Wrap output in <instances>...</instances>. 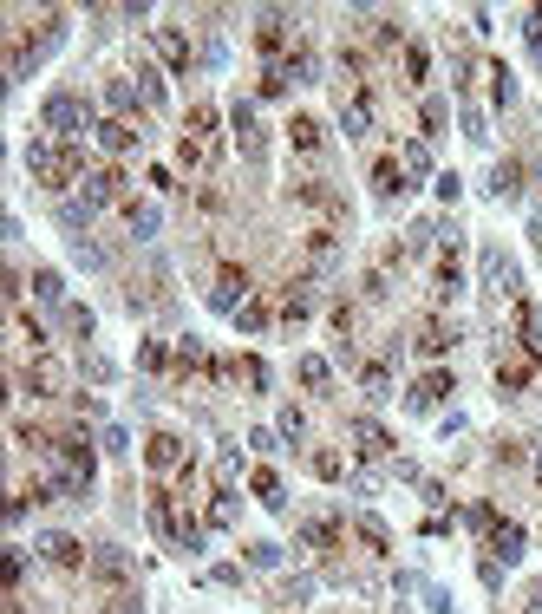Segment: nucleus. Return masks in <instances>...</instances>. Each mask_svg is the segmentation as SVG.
Masks as SVG:
<instances>
[{
    "label": "nucleus",
    "mask_w": 542,
    "mask_h": 614,
    "mask_svg": "<svg viewBox=\"0 0 542 614\" xmlns=\"http://www.w3.org/2000/svg\"><path fill=\"white\" fill-rule=\"evenodd\" d=\"M27 164H33V177H40L46 190H66V183L85 170V151H72V144H33Z\"/></svg>",
    "instance_id": "1"
},
{
    "label": "nucleus",
    "mask_w": 542,
    "mask_h": 614,
    "mask_svg": "<svg viewBox=\"0 0 542 614\" xmlns=\"http://www.w3.org/2000/svg\"><path fill=\"white\" fill-rule=\"evenodd\" d=\"M7 347H14V360H46V353H53V327H46L33 307H14V314H7Z\"/></svg>",
    "instance_id": "2"
},
{
    "label": "nucleus",
    "mask_w": 542,
    "mask_h": 614,
    "mask_svg": "<svg viewBox=\"0 0 542 614\" xmlns=\"http://www.w3.org/2000/svg\"><path fill=\"white\" fill-rule=\"evenodd\" d=\"M53 458H59V471H72V477H92V464H98V445L79 432V425H59V438H53Z\"/></svg>",
    "instance_id": "3"
},
{
    "label": "nucleus",
    "mask_w": 542,
    "mask_h": 614,
    "mask_svg": "<svg viewBox=\"0 0 542 614\" xmlns=\"http://www.w3.org/2000/svg\"><path fill=\"white\" fill-rule=\"evenodd\" d=\"M242 301H249V268H242V262H223V268H216V281H209V307L236 321Z\"/></svg>",
    "instance_id": "4"
},
{
    "label": "nucleus",
    "mask_w": 542,
    "mask_h": 614,
    "mask_svg": "<svg viewBox=\"0 0 542 614\" xmlns=\"http://www.w3.org/2000/svg\"><path fill=\"white\" fill-rule=\"evenodd\" d=\"M79 203H85V210H112V203H125V170H118V164L92 170L85 190H79Z\"/></svg>",
    "instance_id": "5"
},
{
    "label": "nucleus",
    "mask_w": 542,
    "mask_h": 614,
    "mask_svg": "<svg viewBox=\"0 0 542 614\" xmlns=\"http://www.w3.org/2000/svg\"><path fill=\"white\" fill-rule=\"evenodd\" d=\"M288 27H294V20H288V14H262V20H255V53H262V59H268V66H275V59H288V53H294V40H288Z\"/></svg>",
    "instance_id": "6"
},
{
    "label": "nucleus",
    "mask_w": 542,
    "mask_h": 614,
    "mask_svg": "<svg viewBox=\"0 0 542 614\" xmlns=\"http://www.w3.org/2000/svg\"><path fill=\"white\" fill-rule=\"evenodd\" d=\"M46 131H59V144H66L72 138V131H85V105H79V98H72V92H53V98H46Z\"/></svg>",
    "instance_id": "7"
},
{
    "label": "nucleus",
    "mask_w": 542,
    "mask_h": 614,
    "mask_svg": "<svg viewBox=\"0 0 542 614\" xmlns=\"http://www.w3.org/2000/svg\"><path fill=\"white\" fill-rule=\"evenodd\" d=\"M451 347H458V327H451L445 314H425V321H418V360H445Z\"/></svg>",
    "instance_id": "8"
},
{
    "label": "nucleus",
    "mask_w": 542,
    "mask_h": 614,
    "mask_svg": "<svg viewBox=\"0 0 542 614\" xmlns=\"http://www.w3.org/2000/svg\"><path fill=\"white\" fill-rule=\"evenodd\" d=\"M183 138H196V144H209V151H223V112H216V105H190V112H183Z\"/></svg>",
    "instance_id": "9"
},
{
    "label": "nucleus",
    "mask_w": 542,
    "mask_h": 614,
    "mask_svg": "<svg viewBox=\"0 0 542 614\" xmlns=\"http://www.w3.org/2000/svg\"><path fill=\"white\" fill-rule=\"evenodd\" d=\"M451 386H458V379H451V366H431V373L405 392V412H431L438 399H451Z\"/></svg>",
    "instance_id": "10"
},
{
    "label": "nucleus",
    "mask_w": 542,
    "mask_h": 614,
    "mask_svg": "<svg viewBox=\"0 0 542 614\" xmlns=\"http://www.w3.org/2000/svg\"><path fill=\"white\" fill-rule=\"evenodd\" d=\"M40 562H53V569H79V562H92V556H85V543H79V536L46 530V536H40Z\"/></svg>",
    "instance_id": "11"
},
{
    "label": "nucleus",
    "mask_w": 542,
    "mask_h": 614,
    "mask_svg": "<svg viewBox=\"0 0 542 614\" xmlns=\"http://www.w3.org/2000/svg\"><path fill=\"white\" fill-rule=\"evenodd\" d=\"M144 458H151V471H183V464H190V445H183L177 432H151Z\"/></svg>",
    "instance_id": "12"
},
{
    "label": "nucleus",
    "mask_w": 542,
    "mask_h": 614,
    "mask_svg": "<svg viewBox=\"0 0 542 614\" xmlns=\"http://www.w3.org/2000/svg\"><path fill=\"white\" fill-rule=\"evenodd\" d=\"M98 151L105 157H131L138 151V125H131V118H98Z\"/></svg>",
    "instance_id": "13"
},
{
    "label": "nucleus",
    "mask_w": 542,
    "mask_h": 614,
    "mask_svg": "<svg viewBox=\"0 0 542 614\" xmlns=\"http://www.w3.org/2000/svg\"><path fill=\"white\" fill-rule=\"evenodd\" d=\"M288 144H294L301 157H320V151H327V131H320V118H314V112H294V118H288Z\"/></svg>",
    "instance_id": "14"
},
{
    "label": "nucleus",
    "mask_w": 542,
    "mask_h": 614,
    "mask_svg": "<svg viewBox=\"0 0 542 614\" xmlns=\"http://www.w3.org/2000/svg\"><path fill=\"white\" fill-rule=\"evenodd\" d=\"M294 203H301V210H314V216H334V223H340V190H334V183H294Z\"/></svg>",
    "instance_id": "15"
},
{
    "label": "nucleus",
    "mask_w": 542,
    "mask_h": 614,
    "mask_svg": "<svg viewBox=\"0 0 542 614\" xmlns=\"http://www.w3.org/2000/svg\"><path fill=\"white\" fill-rule=\"evenodd\" d=\"M92 575H98L105 588H125V575H131L125 549H118V543H98V549H92Z\"/></svg>",
    "instance_id": "16"
},
{
    "label": "nucleus",
    "mask_w": 542,
    "mask_h": 614,
    "mask_svg": "<svg viewBox=\"0 0 542 614\" xmlns=\"http://www.w3.org/2000/svg\"><path fill=\"white\" fill-rule=\"evenodd\" d=\"M151 46H157V59H164L170 72H190V59H196V53H190V40H183V27H157V40H151Z\"/></svg>",
    "instance_id": "17"
},
{
    "label": "nucleus",
    "mask_w": 542,
    "mask_h": 614,
    "mask_svg": "<svg viewBox=\"0 0 542 614\" xmlns=\"http://www.w3.org/2000/svg\"><path fill=\"white\" fill-rule=\"evenodd\" d=\"M353 451H360V458H392L386 425H379V419H353Z\"/></svg>",
    "instance_id": "18"
},
{
    "label": "nucleus",
    "mask_w": 542,
    "mask_h": 614,
    "mask_svg": "<svg viewBox=\"0 0 542 614\" xmlns=\"http://www.w3.org/2000/svg\"><path fill=\"white\" fill-rule=\"evenodd\" d=\"M523 543H529L523 523H510V517H503L497 530H490V556H497V562H523Z\"/></svg>",
    "instance_id": "19"
},
{
    "label": "nucleus",
    "mask_w": 542,
    "mask_h": 614,
    "mask_svg": "<svg viewBox=\"0 0 542 614\" xmlns=\"http://www.w3.org/2000/svg\"><path fill=\"white\" fill-rule=\"evenodd\" d=\"M105 105H112V118H138V112H144L138 79H112V85H105Z\"/></svg>",
    "instance_id": "20"
},
{
    "label": "nucleus",
    "mask_w": 542,
    "mask_h": 614,
    "mask_svg": "<svg viewBox=\"0 0 542 614\" xmlns=\"http://www.w3.org/2000/svg\"><path fill=\"white\" fill-rule=\"evenodd\" d=\"M301 543L320 549V556H334V549H340V517H307L301 523Z\"/></svg>",
    "instance_id": "21"
},
{
    "label": "nucleus",
    "mask_w": 542,
    "mask_h": 614,
    "mask_svg": "<svg viewBox=\"0 0 542 614\" xmlns=\"http://www.w3.org/2000/svg\"><path fill=\"white\" fill-rule=\"evenodd\" d=\"M373 190L379 196H405V190H412V177H405L399 157H373Z\"/></svg>",
    "instance_id": "22"
},
{
    "label": "nucleus",
    "mask_w": 542,
    "mask_h": 614,
    "mask_svg": "<svg viewBox=\"0 0 542 614\" xmlns=\"http://www.w3.org/2000/svg\"><path fill=\"white\" fill-rule=\"evenodd\" d=\"M516 334H523L529 360L542 366V314H536V301H516Z\"/></svg>",
    "instance_id": "23"
},
{
    "label": "nucleus",
    "mask_w": 542,
    "mask_h": 614,
    "mask_svg": "<svg viewBox=\"0 0 542 614\" xmlns=\"http://www.w3.org/2000/svg\"><path fill=\"white\" fill-rule=\"evenodd\" d=\"M236 327H242V334H268V327H275V307H268L262 294H249V301L236 307Z\"/></svg>",
    "instance_id": "24"
},
{
    "label": "nucleus",
    "mask_w": 542,
    "mask_h": 614,
    "mask_svg": "<svg viewBox=\"0 0 542 614\" xmlns=\"http://www.w3.org/2000/svg\"><path fill=\"white\" fill-rule=\"evenodd\" d=\"M314 321V294H307V281H294L288 301H281V327H307Z\"/></svg>",
    "instance_id": "25"
},
{
    "label": "nucleus",
    "mask_w": 542,
    "mask_h": 614,
    "mask_svg": "<svg viewBox=\"0 0 542 614\" xmlns=\"http://www.w3.org/2000/svg\"><path fill=\"white\" fill-rule=\"evenodd\" d=\"M281 72H288V79H294V85H307V79H320V59H314V46H307V40H294V53H288V59H281Z\"/></svg>",
    "instance_id": "26"
},
{
    "label": "nucleus",
    "mask_w": 542,
    "mask_h": 614,
    "mask_svg": "<svg viewBox=\"0 0 542 614\" xmlns=\"http://www.w3.org/2000/svg\"><path fill=\"white\" fill-rule=\"evenodd\" d=\"M340 262V242L320 229V236H307V275H327V268Z\"/></svg>",
    "instance_id": "27"
},
{
    "label": "nucleus",
    "mask_w": 542,
    "mask_h": 614,
    "mask_svg": "<svg viewBox=\"0 0 542 614\" xmlns=\"http://www.w3.org/2000/svg\"><path fill=\"white\" fill-rule=\"evenodd\" d=\"M236 138H242V151H249V157H262V125H255V105H249V98H242V105H236Z\"/></svg>",
    "instance_id": "28"
},
{
    "label": "nucleus",
    "mask_w": 542,
    "mask_h": 614,
    "mask_svg": "<svg viewBox=\"0 0 542 614\" xmlns=\"http://www.w3.org/2000/svg\"><path fill=\"white\" fill-rule=\"evenodd\" d=\"M138 92H144V105H157V112L170 105V85H164V72H157V66H138Z\"/></svg>",
    "instance_id": "29"
},
{
    "label": "nucleus",
    "mask_w": 542,
    "mask_h": 614,
    "mask_svg": "<svg viewBox=\"0 0 542 614\" xmlns=\"http://www.w3.org/2000/svg\"><path fill=\"white\" fill-rule=\"evenodd\" d=\"M301 386L307 392H327V386H334V366L320 360V353H307V360H301Z\"/></svg>",
    "instance_id": "30"
},
{
    "label": "nucleus",
    "mask_w": 542,
    "mask_h": 614,
    "mask_svg": "<svg viewBox=\"0 0 542 614\" xmlns=\"http://www.w3.org/2000/svg\"><path fill=\"white\" fill-rule=\"evenodd\" d=\"M458 517L471 523L477 536H490V530H497V523H503V510H497V503H471V510H458Z\"/></svg>",
    "instance_id": "31"
},
{
    "label": "nucleus",
    "mask_w": 542,
    "mask_h": 614,
    "mask_svg": "<svg viewBox=\"0 0 542 614\" xmlns=\"http://www.w3.org/2000/svg\"><path fill=\"white\" fill-rule=\"evenodd\" d=\"M405 79H412V85H425V79H431V53H425L418 40H405Z\"/></svg>",
    "instance_id": "32"
},
{
    "label": "nucleus",
    "mask_w": 542,
    "mask_h": 614,
    "mask_svg": "<svg viewBox=\"0 0 542 614\" xmlns=\"http://www.w3.org/2000/svg\"><path fill=\"white\" fill-rule=\"evenodd\" d=\"M529 379H536V360H523V366H516V360H510V366H497V386H503V392H523Z\"/></svg>",
    "instance_id": "33"
},
{
    "label": "nucleus",
    "mask_w": 542,
    "mask_h": 614,
    "mask_svg": "<svg viewBox=\"0 0 542 614\" xmlns=\"http://www.w3.org/2000/svg\"><path fill=\"white\" fill-rule=\"evenodd\" d=\"M307 471H314L320 484H340V477H347V464H340L334 451H314V458H307Z\"/></svg>",
    "instance_id": "34"
},
{
    "label": "nucleus",
    "mask_w": 542,
    "mask_h": 614,
    "mask_svg": "<svg viewBox=\"0 0 542 614\" xmlns=\"http://www.w3.org/2000/svg\"><path fill=\"white\" fill-rule=\"evenodd\" d=\"M360 386L366 392H392V366L386 360H360Z\"/></svg>",
    "instance_id": "35"
},
{
    "label": "nucleus",
    "mask_w": 542,
    "mask_h": 614,
    "mask_svg": "<svg viewBox=\"0 0 542 614\" xmlns=\"http://www.w3.org/2000/svg\"><path fill=\"white\" fill-rule=\"evenodd\" d=\"M125 223H131V236H157V203H131Z\"/></svg>",
    "instance_id": "36"
},
{
    "label": "nucleus",
    "mask_w": 542,
    "mask_h": 614,
    "mask_svg": "<svg viewBox=\"0 0 542 614\" xmlns=\"http://www.w3.org/2000/svg\"><path fill=\"white\" fill-rule=\"evenodd\" d=\"M255 497H262L268 510H281V503H288V490H281V477H275V471H255Z\"/></svg>",
    "instance_id": "37"
},
{
    "label": "nucleus",
    "mask_w": 542,
    "mask_h": 614,
    "mask_svg": "<svg viewBox=\"0 0 542 614\" xmlns=\"http://www.w3.org/2000/svg\"><path fill=\"white\" fill-rule=\"evenodd\" d=\"M85 216H92L85 203H59V210H53V223L66 229V236H85Z\"/></svg>",
    "instance_id": "38"
},
{
    "label": "nucleus",
    "mask_w": 542,
    "mask_h": 614,
    "mask_svg": "<svg viewBox=\"0 0 542 614\" xmlns=\"http://www.w3.org/2000/svg\"><path fill=\"white\" fill-rule=\"evenodd\" d=\"M209 523H216V530L236 523V490H216V497H209Z\"/></svg>",
    "instance_id": "39"
},
{
    "label": "nucleus",
    "mask_w": 542,
    "mask_h": 614,
    "mask_svg": "<svg viewBox=\"0 0 542 614\" xmlns=\"http://www.w3.org/2000/svg\"><path fill=\"white\" fill-rule=\"evenodd\" d=\"M138 360H144V373H164V366H170V347H164V340H144V347H138Z\"/></svg>",
    "instance_id": "40"
},
{
    "label": "nucleus",
    "mask_w": 542,
    "mask_h": 614,
    "mask_svg": "<svg viewBox=\"0 0 542 614\" xmlns=\"http://www.w3.org/2000/svg\"><path fill=\"white\" fill-rule=\"evenodd\" d=\"M490 92H497V105H516V72L510 66H490Z\"/></svg>",
    "instance_id": "41"
},
{
    "label": "nucleus",
    "mask_w": 542,
    "mask_h": 614,
    "mask_svg": "<svg viewBox=\"0 0 542 614\" xmlns=\"http://www.w3.org/2000/svg\"><path fill=\"white\" fill-rule=\"evenodd\" d=\"M516 183H523V164H497L490 170V190L497 196H516Z\"/></svg>",
    "instance_id": "42"
},
{
    "label": "nucleus",
    "mask_w": 542,
    "mask_h": 614,
    "mask_svg": "<svg viewBox=\"0 0 542 614\" xmlns=\"http://www.w3.org/2000/svg\"><path fill=\"white\" fill-rule=\"evenodd\" d=\"M281 438H288V445H301V438H307V412H301V405L281 412Z\"/></svg>",
    "instance_id": "43"
},
{
    "label": "nucleus",
    "mask_w": 542,
    "mask_h": 614,
    "mask_svg": "<svg viewBox=\"0 0 542 614\" xmlns=\"http://www.w3.org/2000/svg\"><path fill=\"white\" fill-rule=\"evenodd\" d=\"M288 85H294L288 72H281V66H268V72H262V85H255V98H281Z\"/></svg>",
    "instance_id": "44"
},
{
    "label": "nucleus",
    "mask_w": 542,
    "mask_h": 614,
    "mask_svg": "<svg viewBox=\"0 0 542 614\" xmlns=\"http://www.w3.org/2000/svg\"><path fill=\"white\" fill-rule=\"evenodd\" d=\"M33 294H40V301H59V294H66V281H59L53 268H40V275H33Z\"/></svg>",
    "instance_id": "45"
},
{
    "label": "nucleus",
    "mask_w": 542,
    "mask_h": 614,
    "mask_svg": "<svg viewBox=\"0 0 542 614\" xmlns=\"http://www.w3.org/2000/svg\"><path fill=\"white\" fill-rule=\"evenodd\" d=\"M523 40H529V53L542 59V7H529V14H523Z\"/></svg>",
    "instance_id": "46"
},
{
    "label": "nucleus",
    "mask_w": 542,
    "mask_h": 614,
    "mask_svg": "<svg viewBox=\"0 0 542 614\" xmlns=\"http://www.w3.org/2000/svg\"><path fill=\"white\" fill-rule=\"evenodd\" d=\"M327 327H334V340H353V307H347V301H340V307H334V314H327Z\"/></svg>",
    "instance_id": "47"
},
{
    "label": "nucleus",
    "mask_w": 542,
    "mask_h": 614,
    "mask_svg": "<svg viewBox=\"0 0 542 614\" xmlns=\"http://www.w3.org/2000/svg\"><path fill=\"white\" fill-rule=\"evenodd\" d=\"M360 543H366V549H379V556H386V530H379L373 517H360Z\"/></svg>",
    "instance_id": "48"
},
{
    "label": "nucleus",
    "mask_w": 542,
    "mask_h": 614,
    "mask_svg": "<svg viewBox=\"0 0 542 614\" xmlns=\"http://www.w3.org/2000/svg\"><path fill=\"white\" fill-rule=\"evenodd\" d=\"M477 582H484V588H503V562L484 556V562H477Z\"/></svg>",
    "instance_id": "49"
},
{
    "label": "nucleus",
    "mask_w": 542,
    "mask_h": 614,
    "mask_svg": "<svg viewBox=\"0 0 542 614\" xmlns=\"http://www.w3.org/2000/svg\"><path fill=\"white\" fill-rule=\"evenodd\" d=\"M438 131H445V105H438V98H425V138H438Z\"/></svg>",
    "instance_id": "50"
},
{
    "label": "nucleus",
    "mask_w": 542,
    "mask_h": 614,
    "mask_svg": "<svg viewBox=\"0 0 542 614\" xmlns=\"http://www.w3.org/2000/svg\"><path fill=\"white\" fill-rule=\"evenodd\" d=\"M66 327H72V340H92V314H85V307H72Z\"/></svg>",
    "instance_id": "51"
},
{
    "label": "nucleus",
    "mask_w": 542,
    "mask_h": 614,
    "mask_svg": "<svg viewBox=\"0 0 542 614\" xmlns=\"http://www.w3.org/2000/svg\"><path fill=\"white\" fill-rule=\"evenodd\" d=\"M85 379H98V386H112V379H118V366H112V360H85Z\"/></svg>",
    "instance_id": "52"
},
{
    "label": "nucleus",
    "mask_w": 542,
    "mask_h": 614,
    "mask_svg": "<svg viewBox=\"0 0 542 614\" xmlns=\"http://www.w3.org/2000/svg\"><path fill=\"white\" fill-rule=\"evenodd\" d=\"M0 569H7V588H20V582H27V556H20V549H14L7 562H0Z\"/></svg>",
    "instance_id": "53"
},
{
    "label": "nucleus",
    "mask_w": 542,
    "mask_h": 614,
    "mask_svg": "<svg viewBox=\"0 0 542 614\" xmlns=\"http://www.w3.org/2000/svg\"><path fill=\"white\" fill-rule=\"evenodd\" d=\"M249 562H255V569H275L281 549H275V543H255V549H249Z\"/></svg>",
    "instance_id": "54"
},
{
    "label": "nucleus",
    "mask_w": 542,
    "mask_h": 614,
    "mask_svg": "<svg viewBox=\"0 0 542 614\" xmlns=\"http://www.w3.org/2000/svg\"><path fill=\"white\" fill-rule=\"evenodd\" d=\"M98 445H105V451L118 458V451H125V425H105V432H98Z\"/></svg>",
    "instance_id": "55"
},
{
    "label": "nucleus",
    "mask_w": 542,
    "mask_h": 614,
    "mask_svg": "<svg viewBox=\"0 0 542 614\" xmlns=\"http://www.w3.org/2000/svg\"><path fill=\"white\" fill-rule=\"evenodd\" d=\"M523 614H542V582H529V588H523Z\"/></svg>",
    "instance_id": "56"
},
{
    "label": "nucleus",
    "mask_w": 542,
    "mask_h": 614,
    "mask_svg": "<svg viewBox=\"0 0 542 614\" xmlns=\"http://www.w3.org/2000/svg\"><path fill=\"white\" fill-rule=\"evenodd\" d=\"M536 477H542V445H536Z\"/></svg>",
    "instance_id": "57"
},
{
    "label": "nucleus",
    "mask_w": 542,
    "mask_h": 614,
    "mask_svg": "<svg viewBox=\"0 0 542 614\" xmlns=\"http://www.w3.org/2000/svg\"><path fill=\"white\" fill-rule=\"evenodd\" d=\"M14 614H27V608H14Z\"/></svg>",
    "instance_id": "58"
}]
</instances>
